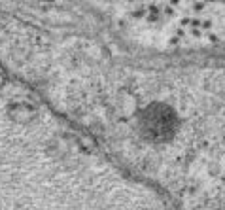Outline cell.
Instances as JSON below:
<instances>
[{"label":"cell","instance_id":"6da1fadb","mask_svg":"<svg viewBox=\"0 0 225 210\" xmlns=\"http://www.w3.org/2000/svg\"><path fill=\"white\" fill-rule=\"evenodd\" d=\"M195 10H202V2H197L195 4Z\"/></svg>","mask_w":225,"mask_h":210},{"label":"cell","instance_id":"7a4b0ae2","mask_svg":"<svg viewBox=\"0 0 225 210\" xmlns=\"http://www.w3.org/2000/svg\"><path fill=\"white\" fill-rule=\"evenodd\" d=\"M170 2H172V4H178V2H180V0H170Z\"/></svg>","mask_w":225,"mask_h":210}]
</instances>
